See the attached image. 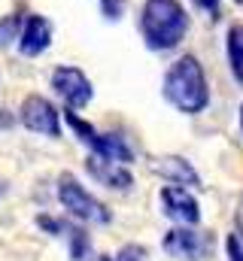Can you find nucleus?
<instances>
[{
  "label": "nucleus",
  "instance_id": "f257e3e1",
  "mask_svg": "<svg viewBox=\"0 0 243 261\" xmlns=\"http://www.w3.org/2000/svg\"><path fill=\"white\" fill-rule=\"evenodd\" d=\"M161 94L164 100L182 113V116H201L210 107V82L204 64L195 55H182L167 67L164 79H161Z\"/></svg>",
  "mask_w": 243,
  "mask_h": 261
},
{
  "label": "nucleus",
  "instance_id": "f03ea898",
  "mask_svg": "<svg viewBox=\"0 0 243 261\" xmlns=\"http://www.w3.org/2000/svg\"><path fill=\"white\" fill-rule=\"evenodd\" d=\"M188 34V12L180 0H146L140 6V37L152 52L177 49Z\"/></svg>",
  "mask_w": 243,
  "mask_h": 261
},
{
  "label": "nucleus",
  "instance_id": "7ed1b4c3",
  "mask_svg": "<svg viewBox=\"0 0 243 261\" xmlns=\"http://www.w3.org/2000/svg\"><path fill=\"white\" fill-rule=\"evenodd\" d=\"M55 192H58V203L64 206V213L73 216L76 222H82V225H110L113 222V213L91 195L73 173H61Z\"/></svg>",
  "mask_w": 243,
  "mask_h": 261
},
{
  "label": "nucleus",
  "instance_id": "20e7f679",
  "mask_svg": "<svg viewBox=\"0 0 243 261\" xmlns=\"http://www.w3.org/2000/svg\"><path fill=\"white\" fill-rule=\"evenodd\" d=\"M64 122L70 125V130L76 134V140H79V143H82L91 155L107 158V161H119V164H131V161H134V149L128 146V140H125V137L98 130L94 125L82 122V119L76 116V110L64 113Z\"/></svg>",
  "mask_w": 243,
  "mask_h": 261
},
{
  "label": "nucleus",
  "instance_id": "39448f33",
  "mask_svg": "<svg viewBox=\"0 0 243 261\" xmlns=\"http://www.w3.org/2000/svg\"><path fill=\"white\" fill-rule=\"evenodd\" d=\"M161 249L174 261H207L213 255V234L198 231L195 225H177L164 231Z\"/></svg>",
  "mask_w": 243,
  "mask_h": 261
},
{
  "label": "nucleus",
  "instance_id": "423d86ee",
  "mask_svg": "<svg viewBox=\"0 0 243 261\" xmlns=\"http://www.w3.org/2000/svg\"><path fill=\"white\" fill-rule=\"evenodd\" d=\"M18 122L31 134H40V137H49V140H58L61 137V113L58 107L43 97V94H28L18 107Z\"/></svg>",
  "mask_w": 243,
  "mask_h": 261
},
{
  "label": "nucleus",
  "instance_id": "0eeeda50",
  "mask_svg": "<svg viewBox=\"0 0 243 261\" xmlns=\"http://www.w3.org/2000/svg\"><path fill=\"white\" fill-rule=\"evenodd\" d=\"M52 88H55V94L64 100L67 110H85L91 103V97H94L91 79L73 64H61L52 70Z\"/></svg>",
  "mask_w": 243,
  "mask_h": 261
},
{
  "label": "nucleus",
  "instance_id": "6e6552de",
  "mask_svg": "<svg viewBox=\"0 0 243 261\" xmlns=\"http://www.w3.org/2000/svg\"><path fill=\"white\" fill-rule=\"evenodd\" d=\"M158 206H161V213L174 225H198L201 222V203H198V197L191 195V189L167 182L158 192Z\"/></svg>",
  "mask_w": 243,
  "mask_h": 261
},
{
  "label": "nucleus",
  "instance_id": "1a4fd4ad",
  "mask_svg": "<svg viewBox=\"0 0 243 261\" xmlns=\"http://www.w3.org/2000/svg\"><path fill=\"white\" fill-rule=\"evenodd\" d=\"M18 52L25 58H40L52 46V21L46 15H31L18 31Z\"/></svg>",
  "mask_w": 243,
  "mask_h": 261
},
{
  "label": "nucleus",
  "instance_id": "9d476101",
  "mask_svg": "<svg viewBox=\"0 0 243 261\" xmlns=\"http://www.w3.org/2000/svg\"><path fill=\"white\" fill-rule=\"evenodd\" d=\"M85 170H88L91 179H98L104 189H113V192H128L134 186V176H131L128 164H119V161H107V158L88 155L85 158Z\"/></svg>",
  "mask_w": 243,
  "mask_h": 261
},
{
  "label": "nucleus",
  "instance_id": "9b49d317",
  "mask_svg": "<svg viewBox=\"0 0 243 261\" xmlns=\"http://www.w3.org/2000/svg\"><path fill=\"white\" fill-rule=\"evenodd\" d=\"M152 170H155L164 182H171V186H182V189H204L201 173L191 167V161H188V158H180V155H161V158H155Z\"/></svg>",
  "mask_w": 243,
  "mask_h": 261
},
{
  "label": "nucleus",
  "instance_id": "f8f14e48",
  "mask_svg": "<svg viewBox=\"0 0 243 261\" xmlns=\"http://www.w3.org/2000/svg\"><path fill=\"white\" fill-rule=\"evenodd\" d=\"M61 237L67 240L70 261H88L91 258V237H88V231H85L82 222H64Z\"/></svg>",
  "mask_w": 243,
  "mask_h": 261
},
{
  "label": "nucleus",
  "instance_id": "ddd939ff",
  "mask_svg": "<svg viewBox=\"0 0 243 261\" xmlns=\"http://www.w3.org/2000/svg\"><path fill=\"white\" fill-rule=\"evenodd\" d=\"M225 58L231 67V76L243 85V21L228 24L225 31Z\"/></svg>",
  "mask_w": 243,
  "mask_h": 261
},
{
  "label": "nucleus",
  "instance_id": "4468645a",
  "mask_svg": "<svg viewBox=\"0 0 243 261\" xmlns=\"http://www.w3.org/2000/svg\"><path fill=\"white\" fill-rule=\"evenodd\" d=\"M98 261H152L143 243H125L116 255H101Z\"/></svg>",
  "mask_w": 243,
  "mask_h": 261
},
{
  "label": "nucleus",
  "instance_id": "2eb2a0df",
  "mask_svg": "<svg viewBox=\"0 0 243 261\" xmlns=\"http://www.w3.org/2000/svg\"><path fill=\"white\" fill-rule=\"evenodd\" d=\"M18 31H21V15H3L0 18V49L12 46L18 40Z\"/></svg>",
  "mask_w": 243,
  "mask_h": 261
},
{
  "label": "nucleus",
  "instance_id": "dca6fc26",
  "mask_svg": "<svg viewBox=\"0 0 243 261\" xmlns=\"http://www.w3.org/2000/svg\"><path fill=\"white\" fill-rule=\"evenodd\" d=\"M225 255L228 261H243V228H234L225 237Z\"/></svg>",
  "mask_w": 243,
  "mask_h": 261
},
{
  "label": "nucleus",
  "instance_id": "f3484780",
  "mask_svg": "<svg viewBox=\"0 0 243 261\" xmlns=\"http://www.w3.org/2000/svg\"><path fill=\"white\" fill-rule=\"evenodd\" d=\"M37 228H43L46 234H52V237H61V231H64V219H55V216H37Z\"/></svg>",
  "mask_w": 243,
  "mask_h": 261
},
{
  "label": "nucleus",
  "instance_id": "a211bd4d",
  "mask_svg": "<svg viewBox=\"0 0 243 261\" xmlns=\"http://www.w3.org/2000/svg\"><path fill=\"white\" fill-rule=\"evenodd\" d=\"M125 3H128V0H101V9H104V15H107L110 21H119L121 12H125Z\"/></svg>",
  "mask_w": 243,
  "mask_h": 261
},
{
  "label": "nucleus",
  "instance_id": "6ab92c4d",
  "mask_svg": "<svg viewBox=\"0 0 243 261\" xmlns=\"http://www.w3.org/2000/svg\"><path fill=\"white\" fill-rule=\"evenodd\" d=\"M191 3H195L198 9H204L210 18H216V15H219V3H222V0H191Z\"/></svg>",
  "mask_w": 243,
  "mask_h": 261
},
{
  "label": "nucleus",
  "instance_id": "aec40b11",
  "mask_svg": "<svg viewBox=\"0 0 243 261\" xmlns=\"http://www.w3.org/2000/svg\"><path fill=\"white\" fill-rule=\"evenodd\" d=\"M12 125H15V116H12L6 107H0V130H9Z\"/></svg>",
  "mask_w": 243,
  "mask_h": 261
},
{
  "label": "nucleus",
  "instance_id": "412c9836",
  "mask_svg": "<svg viewBox=\"0 0 243 261\" xmlns=\"http://www.w3.org/2000/svg\"><path fill=\"white\" fill-rule=\"evenodd\" d=\"M240 134H243V103H240Z\"/></svg>",
  "mask_w": 243,
  "mask_h": 261
},
{
  "label": "nucleus",
  "instance_id": "4be33fe9",
  "mask_svg": "<svg viewBox=\"0 0 243 261\" xmlns=\"http://www.w3.org/2000/svg\"><path fill=\"white\" fill-rule=\"evenodd\" d=\"M234 3H237V6H243V0H234Z\"/></svg>",
  "mask_w": 243,
  "mask_h": 261
},
{
  "label": "nucleus",
  "instance_id": "5701e85b",
  "mask_svg": "<svg viewBox=\"0 0 243 261\" xmlns=\"http://www.w3.org/2000/svg\"><path fill=\"white\" fill-rule=\"evenodd\" d=\"M240 222H243V210H240Z\"/></svg>",
  "mask_w": 243,
  "mask_h": 261
},
{
  "label": "nucleus",
  "instance_id": "b1692460",
  "mask_svg": "<svg viewBox=\"0 0 243 261\" xmlns=\"http://www.w3.org/2000/svg\"><path fill=\"white\" fill-rule=\"evenodd\" d=\"M0 195H3V186H0Z\"/></svg>",
  "mask_w": 243,
  "mask_h": 261
}]
</instances>
